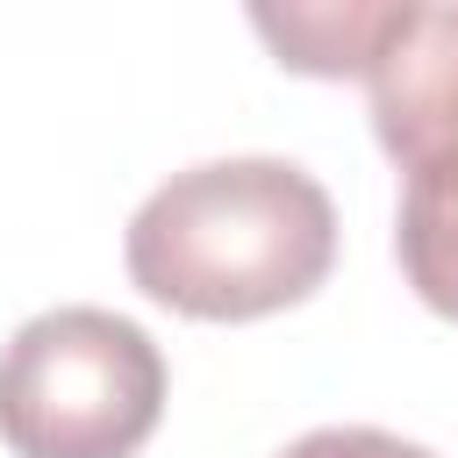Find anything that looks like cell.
<instances>
[{
    "mask_svg": "<svg viewBox=\"0 0 458 458\" xmlns=\"http://www.w3.org/2000/svg\"><path fill=\"white\" fill-rule=\"evenodd\" d=\"M394 250H401V272L422 293V308L458 322V157H437V165L408 172Z\"/></svg>",
    "mask_w": 458,
    "mask_h": 458,
    "instance_id": "cell-5",
    "label": "cell"
},
{
    "mask_svg": "<svg viewBox=\"0 0 458 458\" xmlns=\"http://www.w3.org/2000/svg\"><path fill=\"white\" fill-rule=\"evenodd\" d=\"M279 458H437V451H422L408 437H386V429H308Z\"/></svg>",
    "mask_w": 458,
    "mask_h": 458,
    "instance_id": "cell-6",
    "label": "cell"
},
{
    "mask_svg": "<svg viewBox=\"0 0 458 458\" xmlns=\"http://www.w3.org/2000/svg\"><path fill=\"white\" fill-rule=\"evenodd\" d=\"M408 0H329V7H250V29L272 43L286 72L308 79H365L379 43L394 36Z\"/></svg>",
    "mask_w": 458,
    "mask_h": 458,
    "instance_id": "cell-4",
    "label": "cell"
},
{
    "mask_svg": "<svg viewBox=\"0 0 458 458\" xmlns=\"http://www.w3.org/2000/svg\"><path fill=\"white\" fill-rule=\"evenodd\" d=\"M129 279L193 322H258L308 301L336 265V208L286 157L172 172L129 222Z\"/></svg>",
    "mask_w": 458,
    "mask_h": 458,
    "instance_id": "cell-1",
    "label": "cell"
},
{
    "mask_svg": "<svg viewBox=\"0 0 458 458\" xmlns=\"http://www.w3.org/2000/svg\"><path fill=\"white\" fill-rule=\"evenodd\" d=\"M372 129L401 172L458 157V7H401L372 72Z\"/></svg>",
    "mask_w": 458,
    "mask_h": 458,
    "instance_id": "cell-3",
    "label": "cell"
},
{
    "mask_svg": "<svg viewBox=\"0 0 458 458\" xmlns=\"http://www.w3.org/2000/svg\"><path fill=\"white\" fill-rule=\"evenodd\" d=\"M165 415V358L114 308H50L0 351V444L14 458H136Z\"/></svg>",
    "mask_w": 458,
    "mask_h": 458,
    "instance_id": "cell-2",
    "label": "cell"
}]
</instances>
